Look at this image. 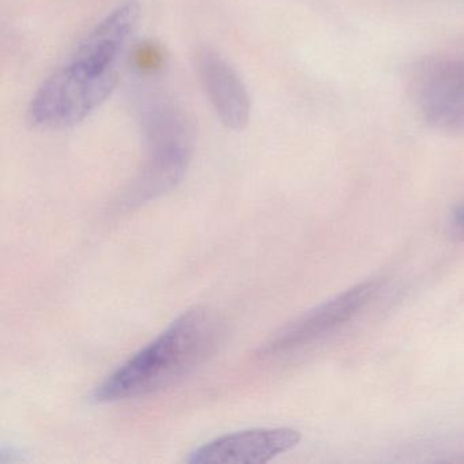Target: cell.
<instances>
[{
    "mask_svg": "<svg viewBox=\"0 0 464 464\" xmlns=\"http://www.w3.org/2000/svg\"><path fill=\"white\" fill-rule=\"evenodd\" d=\"M138 21L135 0H127L100 21L37 89L29 102L28 123L61 131L96 112L115 91Z\"/></svg>",
    "mask_w": 464,
    "mask_h": 464,
    "instance_id": "1",
    "label": "cell"
},
{
    "mask_svg": "<svg viewBox=\"0 0 464 464\" xmlns=\"http://www.w3.org/2000/svg\"><path fill=\"white\" fill-rule=\"evenodd\" d=\"M222 334L224 327L216 312L206 306L184 312L164 333L108 376L94 390V401H126L169 387L213 355Z\"/></svg>",
    "mask_w": 464,
    "mask_h": 464,
    "instance_id": "2",
    "label": "cell"
},
{
    "mask_svg": "<svg viewBox=\"0 0 464 464\" xmlns=\"http://www.w3.org/2000/svg\"><path fill=\"white\" fill-rule=\"evenodd\" d=\"M149 156L124 192L121 205L135 208L172 191L186 176L192 157L194 131L180 111L157 107L145 121Z\"/></svg>",
    "mask_w": 464,
    "mask_h": 464,
    "instance_id": "3",
    "label": "cell"
},
{
    "mask_svg": "<svg viewBox=\"0 0 464 464\" xmlns=\"http://www.w3.org/2000/svg\"><path fill=\"white\" fill-rule=\"evenodd\" d=\"M379 289V282H363L320 304L278 331L270 341L266 342L265 346L260 349V354L263 357H276L300 349L327 335L360 314Z\"/></svg>",
    "mask_w": 464,
    "mask_h": 464,
    "instance_id": "4",
    "label": "cell"
},
{
    "mask_svg": "<svg viewBox=\"0 0 464 464\" xmlns=\"http://www.w3.org/2000/svg\"><path fill=\"white\" fill-rule=\"evenodd\" d=\"M415 102L426 121L445 131H464V59L423 66L414 81Z\"/></svg>",
    "mask_w": 464,
    "mask_h": 464,
    "instance_id": "5",
    "label": "cell"
},
{
    "mask_svg": "<svg viewBox=\"0 0 464 464\" xmlns=\"http://www.w3.org/2000/svg\"><path fill=\"white\" fill-rule=\"evenodd\" d=\"M301 434L295 429H251L218 437L189 453L192 464H260L295 448Z\"/></svg>",
    "mask_w": 464,
    "mask_h": 464,
    "instance_id": "6",
    "label": "cell"
},
{
    "mask_svg": "<svg viewBox=\"0 0 464 464\" xmlns=\"http://www.w3.org/2000/svg\"><path fill=\"white\" fill-rule=\"evenodd\" d=\"M195 66L219 121L233 131L243 130L251 116V97L238 72L211 48L198 51Z\"/></svg>",
    "mask_w": 464,
    "mask_h": 464,
    "instance_id": "7",
    "label": "cell"
},
{
    "mask_svg": "<svg viewBox=\"0 0 464 464\" xmlns=\"http://www.w3.org/2000/svg\"><path fill=\"white\" fill-rule=\"evenodd\" d=\"M452 227L460 236H464V203H461L452 216Z\"/></svg>",
    "mask_w": 464,
    "mask_h": 464,
    "instance_id": "8",
    "label": "cell"
}]
</instances>
